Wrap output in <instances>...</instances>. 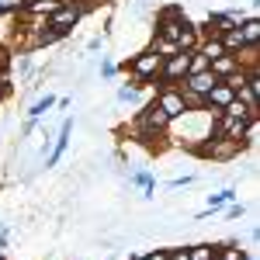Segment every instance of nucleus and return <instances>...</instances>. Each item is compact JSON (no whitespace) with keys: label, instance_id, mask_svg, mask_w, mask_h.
<instances>
[{"label":"nucleus","instance_id":"nucleus-1","mask_svg":"<svg viewBox=\"0 0 260 260\" xmlns=\"http://www.w3.org/2000/svg\"><path fill=\"white\" fill-rule=\"evenodd\" d=\"M170 125H174V121L167 118V111H160V108L149 101L139 115H136V121H132V136H136V142H142V146H153V142L167 139Z\"/></svg>","mask_w":260,"mask_h":260},{"label":"nucleus","instance_id":"nucleus-2","mask_svg":"<svg viewBox=\"0 0 260 260\" xmlns=\"http://www.w3.org/2000/svg\"><path fill=\"white\" fill-rule=\"evenodd\" d=\"M160 66H163V56L160 52H153V49H142L139 56H132V59L125 62V70H128V77L136 87H156L160 83Z\"/></svg>","mask_w":260,"mask_h":260},{"label":"nucleus","instance_id":"nucleus-3","mask_svg":"<svg viewBox=\"0 0 260 260\" xmlns=\"http://www.w3.org/2000/svg\"><path fill=\"white\" fill-rule=\"evenodd\" d=\"M243 149V142L236 139H225V136H208V139H201L191 153L194 156H201V160H212V163H229V160H236Z\"/></svg>","mask_w":260,"mask_h":260},{"label":"nucleus","instance_id":"nucleus-4","mask_svg":"<svg viewBox=\"0 0 260 260\" xmlns=\"http://www.w3.org/2000/svg\"><path fill=\"white\" fill-rule=\"evenodd\" d=\"M187 24L191 21L184 14V7H160L156 11V39H177Z\"/></svg>","mask_w":260,"mask_h":260},{"label":"nucleus","instance_id":"nucleus-5","mask_svg":"<svg viewBox=\"0 0 260 260\" xmlns=\"http://www.w3.org/2000/svg\"><path fill=\"white\" fill-rule=\"evenodd\" d=\"M153 104H156L160 111H167V118H170V121H177V118L187 115V104H184V98H180L177 83H163V87H156Z\"/></svg>","mask_w":260,"mask_h":260},{"label":"nucleus","instance_id":"nucleus-6","mask_svg":"<svg viewBox=\"0 0 260 260\" xmlns=\"http://www.w3.org/2000/svg\"><path fill=\"white\" fill-rule=\"evenodd\" d=\"M80 18H83V7H80V4H77V0H62V4L45 21H49V24H56L59 31H66V35H73V31H77V24H80Z\"/></svg>","mask_w":260,"mask_h":260},{"label":"nucleus","instance_id":"nucleus-7","mask_svg":"<svg viewBox=\"0 0 260 260\" xmlns=\"http://www.w3.org/2000/svg\"><path fill=\"white\" fill-rule=\"evenodd\" d=\"M187 52H174V56H167L160 66V83L156 87H163V83H180L184 77H187Z\"/></svg>","mask_w":260,"mask_h":260},{"label":"nucleus","instance_id":"nucleus-8","mask_svg":"<svg viewBox=\"0 0 260 260\" xmlns=\"http://www.w3.org/2000/svg\"><path fill=\"white\" fill-rule=\"evenodd\" d=\"M233 98H236V90H233V87H229L225 80H219L215 87H212V90H208V94H205V111L215 118V115H222V108H225V104H229Z\"/></svg>","mask_w":260,"mask_h":260},{"label":"nucleus","instance_id":"nucleus-9","mask_svg":"<svg viewBox=\"0 0 260 260\" xmlns=\"http://www.w3.org/2000/svg\"><path fill=\"white\" fill-rule=\"evenodd\" d=\"M215 83H219V77H215L212 70H201V73H187L177 87H184V90H191V94H201V98H205Z\"/></svg>","mask_w":260,"mask_h":260},{"label":"nucleus","instance_id":"nucleus-10","mask_svg":"<svg viewBox=\"0 0 260 260\" xmlns=\"http://www.w3.org/2000/svg\"><path fill=\"white\" fill-rule=\"evenodd\" d=\"M70 136H73V118H62L59 132H56V146H52V153H49V160H45V167H56V163L62 160V153L70 149Z\"/></svg>","mask_w":260,"mask_h":260},{"label":"nucleus","instance_id":"nucleus-11","mask_svg":"<svg viewBox=\"0 0 260 260\" xmlns=\"http://www.w3.org/2000/svg\"><path fill=\"white\" fill-rule=\"evenodd\" d=\"M208 70H212L219 80H229V77L240 70V62H236V56H229V52H225V56H215V59L208 62Z\"/></svg>","mask_w":260,"mask_h":260},{"label":"nucleus","instance_id":"nucleus-12","mask_svg":"<svg viewBox=\"0 0 260 260\" xmlns=\"http://www.w3.org/2000/svg\"><path fill=\"white\" fill-rule=\"evenodd\" d=\"M59 4H62V0H28L21 14H28V18H39V21H45L49 14H52V11H56V7H59Z\"/></svg>","mask_w":260,"mask_h":260},{"label":"nucleus","instance_id":"nucleus-13","mask_svg":"<svg viewBox=\"0 0 260 260\" xmlns=\"http://www.w3.org/2000/svg\"><path fill=\"white\" fill-rule=\"evenodd\" d=\"M215 260H250V250H243L236 240L215 243Z\"/></svg>","mask_w":260,"mask_h":260},{"label":"nucleus","instance_id":"nucleus-14","mask_svg":"<svg viewBox=\"0 0 260 260\" xmlns=\"http://www.w3.org/2000/svg\"><path fill=\"white\" fill-rule=\"evenodd\" d=\"M128 184H136V187H142V198H146V201L153 198V191H156V177H153L149 170H136V174L128 177Z\"/></svg>","mask_w":260,"mask_h":260},{"label":"nucleus","instance_id":"nucleus-15","mask_svg":"<svg viewBox=\"0 0 260 260\" xmlns=\"http://www.w3.org/2000/svg\"><path fill=\"white\" fill-rule=\"evenodd\" d=\"M56 101H59V98H52V94H45V98H39L35 104H31V108H28V111H24V115H28L31 121H42L45 115H49V111H52V108H56Z\"/></svg>","mask_w":260,"mask_h":260},{"label":"nucleus","instance_id":"nucleus-16","mask_svg":"<svg viewBox=\"0 0 260 260\" xmlns=\"http://www.w3.org/2000/svg\"><path fill=\"white\" fill-rule=\"evenodd\" d=\"M219 42H222V49H225L229 56H236L243 45H246V42H243V31H240V28H229V31H222Z\"/></svg>","mask_w":260,"mask_h":260},{"label":"nucleus","instance_id":"nucleus-17","mask_svg":"<svg viewBox=\"0 0 260 260\" xmlns=\"http://www.w3.org/2000/svg\"><path fill=\"white\" fill-rule=\"evenodd\" d=\"M240 194H236V187H222L219 194H208V212H222L229 201H236Z\"/></svg>","mask_w":260,"mask_h":260},{"label":"nucleus","instance_id":"nucleus-18","mask_svg":"<svg viewBox=\"0 0 260 260\" xmlns=\"http://www.w3.org/2000/svg\"><path fill=\"white\" fill-rule=\"evenodd\" d=\"M240 31H243V42H246V45H257V42H260V18H257V14H250V18L240 24Z\"/></svg>","mask_w":260,"mask_h":260},{"label":"nucleus","instance_id":"nucleus-19","mask_svg":"<svg viewBox=\"0 0 260 260\" xmlns=\"http://www.w3.org/2000/svg\"><path fill=\"white\" fill-rule=\"evenodd\" d=\"M187 260H215V243H194V246H187Z\"/></svg>","mask_w":260,"mask_h":260},{"label":"nucleus","instance_id":"nucleus-20","mask_svg":"<svg viewBox=\"0 0 260 260\" xmlns=\"http://www.w3.org/2000/svg\"><path fill=\"white\" fill-rule=\"evenodd\" d=\"M115 98H118V104H136V101H139V87H136V83H121Z\"/></svg>","mask_w":260,"mask_h":260},{"label":"nucleus","instance_id":"nucleus-21","mask_svg":"<svg viewBox=\"0 0 260 260\" xmlns=\"http://www.w3.org/2000/svg\"><path fill=\"white\" fill-rule=\"evenodd\" d=\"M149 49H153V52H160L163 59H167V56H174V52H180L174 39H153V45H149Z\"/></svg>","mask_w":260,"mask_h":260},{"label":"nucleus","instance_id":"nucleus-22","mask_svg":"<svg viewBox=\"0 0 260 260\" xmlns=\"http://www.w3.org/2000/svg\"><path fill=\"white\" fill-rule=\"evenodd\" d=\"M24 4L28 0H0V14L4 18H18L21 11H24Z\"/></svg>","mask_w":260,"mask_h":260},{"label":"nucleus","instance_id":"nucleus-23","mask_svg":"<svg viewBox=\"0 0 260 260\" xmlns=\"http://www.w3.org/2000/svg\"><path fill=\"white\" fill-rule=\"evenodd\" d=\"M257 139H260V118H250L246 132H243V146H257Z\"/></svg>","mask_w":260,"mask_h":260},{"label":"nucleus","instance_id":"nucleus-24","mask_svg":"<svg viewBox=\"0 0 260 260\" xmlns=\"http://www.w3.org/2000/svg\"><path fill=\"white\" fill-rule=\"evenodd\" d=\"M115 73H118V66H115V62L101 59V77H104V80H115Z\"/></svg>","mask_w":260,"mask_h":260},{"label":"nucleus","instance_id":"nucleus-25","mask_svg":"<svg viewBox=\"0 0 260 260\" xmlns=\"http://www.w3.org/2000/svg\"><path fill=\"white\" fill-rule=\"evenodd\" d=\"M191 180H194V177H177V180H170V184H167V187H170V191H177V187H187V184H191Z\"/></svg>","mask_w":260,"mask_h":260},{"label":"nucleus","instance_id":"nucleus-26","mask_svg":"<svg viewBox=\"0 0 260 260\" xmlns=\"http://www.w3.org/2000/svg\"><path fill=\"white\" fill-rule=\"evenodd\" d=\"M11 94H14V83H0V104L11 98Z\"/></svg>","mask_w":260,"mask_h":260},{"label":"nucleus","instance_id":"nucleus-27","mask_svg":"<svg viewBox=\"0 0 260 260\" xmlns=\"http://www.w3.org/2000/svg\"><path fill=\"white\" fill-rule=\"evenodd\" d=\"M142 260H167V250H149Z\"/></svg>","mask_w":260,"mask_h":260}]
</instances>
